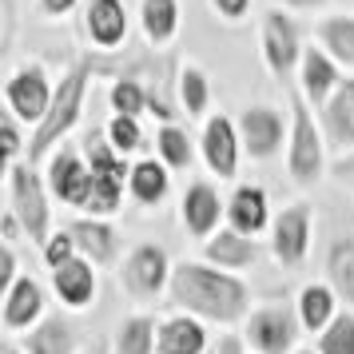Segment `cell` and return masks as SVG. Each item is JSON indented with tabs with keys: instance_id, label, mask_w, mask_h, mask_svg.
<instances>
[{
	"instance_id": "6da1fadb",
	"label": "cell",
	"mask_w": 354,
	"mask_h": 354,
	"mask_svg": "<svg viewBox=\"0 0 354 354\" xmlns=\"http://www.w3.org/2000/svg\"><path fill=\"white\" fill-rule=\"evenodd\" d=\"M171 303L183 315L207 322H239L251 315V290L243 279H235L231 271H219L211 263H179L171 267Z\"/></svg>"
},
{
	"instance_id": "7a4b0ae2",
	"label": "cell",
	"mask_w": 354,
	"mask_h": 354,
	"mask_svg": "<svg viewBox=\"0 0 354 354\" xmlns=\"http://www.w3.org/2000/svg\"><path fill=\"white\" fill-rule=\"evenodd\" d=\"M84 96H88V68L76 64L68 76H60V84H56V96H52V104H48V112H44V120L36 124L32 144H28V163L44 160L52 147H56L68 131L76 128V120H80V112H84Z\"/></svg>"
},
{
	"instance_id": "3957f363",
	"label": "cell",
	"mask_w": 354,
	"mask_h": 354,
	"mask_svg": "<svg viewBox=\"0 0 354 354\" xmlns=\"http://www.w3.org/2000/svg\"><path fill=\"white\" fill-rule=\"evenodd\" d=\"M287 171L299 187H315L326 171V131H322V124H315V112L306 108V96H290Z\"/></svg>"
},
{
	"instance_id": "277c9868",
	"label": "cell",
	"mask_w": 354,
	"mask_h": 354,
	"mask_svg": "<svg viewBox=\"0 0 354 354\" xmlns=\"http://www.w3.org/2000/svg\"><path fill=\"white\" fill-rule=\"evenodd\" d=\"M48 179L36 176L32 163L12 167V219L32 243H48Z\"/></svg>"
},
{
	"instance_id": "5b68a950",
	"label": "cell",
	"mask_w": 354,
	"mask_h": 354,
	"mask_svg": "<svg viewBox=\"0 0 354 354\" xmlns=\"http://www.w3.org/2000/svg\"><path fill=\"white\" fill-rule=\"evenodd\" d=\"M120 283L136 303H156L160 290H167L171 283V263H167V251L156 247V243H136L124 259V271H120Z\"/></svg>"
},
{
	"instance_id": "8992f818",
	"label": "cell",
	"mask_w": 354,
	"mask_h": 354,
	"mask_svg": "<svg viewBox=\"0 0 354 354\" xmlns=\"http://www.w3.org/2000/svg\"><path fill=\"white\" fill-rule=\"evenodd\" d=\"M271 251L287 271H299L306 263V251H310V203H290V207L279 211V219L271 227Z\"/></svg>"
},
{
	"instance_id": "52a82bcc",
	"label": "cell",
	"mask_w": 354,
	"mask_h": 354,
	"mask_svg": "<svg viewBox=\"0 0 354 354\" xmlns=\"http://www.w3.org/2000/svg\"><path fill=\"white\" fill-rule=\"evenodd\" d=\"M52 96H56V88L48 84L40 64H24L8 80V88H4V100H8V108H12V115H17L20 124H40L44 112H48Z\"/></svg>"
},
{
	"instance_id": "ba28073f",
	"label": "cell",
	"mask_w": 354,
	"mask_h": 354,
	"mask_svg": "<svg viewBox=\"0 0 354 354\" xmlns=\"http://www.w3.org/2000/svg\"><path fill=\"white\" fill-rule=\"evenodd\" d=\"M235 128H239L243 151H247L251 160H271V156H279L283 136H290V131L283 128V115L274 112V108H263V104L243 108Z\"/></svg>"
},
{
	"instance_id": "9c48e42d",
	"label": "cell",
	"mask_w": 354,
	"mask_h": 354,
	"mask_svg": "<svg viewBox=\"0 0 354 354\" xmlns=\"http://www.w3.org/2000/svg\"><path fill=\"white\" fill-rule=\"evenodd\" d=\"M295 322L299 315H290L283 303L259 306L247 315V342L259 354H287L295 346Z\"/></svg>"
},
{
	"instance_id": "30bf717a",
	"label": "cell",
	"mask_w": 354,
	"mask_h": 354,
	"mask_svg": "<svg viewBox=\"0 0 354 354\" xmlns=\"http://www.w3.org/2000/svg\"><path fill=\"white\" fill-rule=\"evenodd\" d=\"M239 147H243L239 128H235L227 115H207L199 151H203V163L211 167V176L235 179V171H239Z\"/></svg>"
},
{
	"instance_id": "8fae6325",
	"label": "cell",
	"mask_w": 354,
	"mask_h": 354,
	"mask_svg": "<svg viewBox=\"0 0 354 354\" xmlns=\"http://www.w3.org/2000/svg\"><path fill=\"white\" fill-rule=\"evenodd\" d=\"M223 199H219V192H215V183H207V179H199V183H192L187 192H183V199H179V215H183V227H187V235L199 243H207L215 231H219V215H223Z\"/></svg>"
},
{
	"instance_id": "7c38bea8",
	"label": "cell",
	"mask_w": 354,
	"mask_h": 354,
	"mask_svg": "<svg viewBox=\"0 0 354 354\" xmlns=\"http://www.w3.org/2000/svg\"><path fill=\"white\" fill-rule=\"evenodd\" d=\"M263 56H267V68L274 76H287L290 68L303 60V48H299V28L287 12H267L263 17Z\"/></svg>"
},
{
	"instance_id": "4fadbf2b",
	"label": "cell",
	"mask_w": 354,
	"mask_h": 354,
	"mask_svg": "<svg viewBox=\"0 0 354 354\" xmlns=\"http://www.w3.org/2000/svg\"><path fill=\"white\" fill-rule=\"evenodd\" d=\"M52 290H56V299H60L68 310L92 306L96 303V290H100L96 267H92L84 255H72L68 263H60V267L52 271Z\"/></svg>"
},
{
	"instance_id": "5bb4252c",
	"label": "cell",
	"mask_w": 354,
	"mask_h": 354,
	"mask_svg": "<svg viewBox=\"0 0 354 354\" xmlns=\"http://www.w3.org/2000/svg\"><path fill=\"white\" fill-rule=\"evenodd\" d=\"M48 192L64 207H84L92 192V167L76 151H56V160L48 163Z\"/></svg>"
},
{
	"instance_id": "9a60e30c",
	"label": "cell",
	"mask_w": 354,
	"mask_h": 354,
	"mask_svg": "<svg viewBox=\"0 0 354 354\" xmlns=\"http://www.w3.org/2000/svg\"><path fill=\"white\" fill-rule=\"evenodd\" d=\"M203 259H207L211 267L235 274V271L255 267L259 243H255V235H243V231H235V227H223V231H215V235L203 243Z\"/></svg>"
},
{
	"instance_id": "2e32d148",
	"label": "cell",
	"mask_w": 354,
	"mask_h": 354,
	"mask_svg": "<svg viewBox=\"0 0 354 354\" xmlns=\"http://www.w3.org/2000/svg\"><path fill=\"white\" fill-rule=\"evenodd\" d=\"M342 84V72H338V60L326 48H306L303 60H299V92L306 96V104H326L330 92Z\"/></svg>"
},
{
	"instance_id": "e0dca14e",
	"label": "cell",
	"mask_w": 354,
	"mask_h": 354,
	"mask_svg": "<svg viewBox=\"0 0 354 354\" xmlns=\"http://www.w3.org/2000/svg\"><path fill=\"white\" fill-rule=\"evenodd\" d=\"M322 131H326L330 147L354 151V76L338 84L330 100L322 104Z\"/></svg>"
},
{
	"instance_id": "ac0fdd59",
	"label": "cell",
	"mask_w": 354,
	"mask_h": 354,
	"mask_svg": "<svg viewBox=\"0 0 354 354\" xmlns=\"http://www.w3.org/2000/svg\"><path fill=\"white\" fill-rule=\"evenodd\" d=\"M84 24H88L92 44L104 52L120 48L128 40V8H124V0H88Z\"/></svg>"
},
{
	"instance_id": "d6986e66",
	"label": "cell",
	"mask_w": 354,
	"mask_h": 354,
	"mask_svg": "<svg viewBox=\"0 0 354 354\" xmlns=\"http://www.w3.org/2000/svg\"><path fill=\"white\" fill-rule=\"evenodd\" d=\"M267 223H271L267 192L255 183H239L227 199V227H235L243 235H259V231H267Z\"/></svg>"
},
{
	"instance_id": "ffe728a7",
	"label": "cell",
	"mask_w": 354,
	"mask_h": 354,
	"mask_svg": "<svg viewBox=\"0 0 354 354\" xmlns=\"http://www.w3.org/2000/svg\"><path fill=\"white\" fill-rule=\"evenodd\" d=\"M40 319H44V290H40V283L32 274H20L12 283V290H8L4 306H0V322L8 330H28Z\"/></svg>"
},
{
	"instance_id": "44dd1931",
	"label": "cell",
	"mask_w": 354,
	"mask_h": 354,
	"mask_svg": "<svg viewBox=\"0 0 354 354\" xmlns=\"http://www.w3.org/2000/svg\"><path fill=\"white\" fill-rule=\"evenodd\" d=\"M156 354H207V326L195 315H171L160 319L156 330Z\"/></svg>"
},
{
	"instance_id": "7402d4cb",
	"label": "cell",
	"mask_w": 354,
	"mask_h": 354,
	"mask_svg": "<svg viewBox=\"0 0 354 354\" xmlns=\"http://www.w3.org/2000/svg\"><path fill=\"white\" fill-rule=\"evenodd\" d=\"M68 231H72V243H76V255L92 259V263H115V255H120V231L108 219L88 215V219L68 223Z\"/></svg>"
},
{
	"instance_id": "603a6c76",
	"label": "cell",
	"mask_w": 354,
	"mask_h": 354,
	"mask_svg": "<svg viewBox=\"0 0 354 354\" xmlns=\"http://www.w3.org/2000/svg\"><path fill=\"white\" fill-rule=\"evenodd\" d=\"M28 354H76V330L64 315H44L32 330H24Z\"/></svg>"
},
{
	"instance_id": "cb8c5ba5",
	"label": "cell",
	"mask_w": 354,
	"mask_h": 354,
	"mask_svg": "<svg viewBox=\"0 0 354 354\" xmlns=\"http://www.w3.org/2000/svg\"><path fill=\"white\" fill-rule=\"evenodd\" d=\"M171 187V167L167 163H156V160H140L131 163V176H128V192L136 195V203H144V207H156L163 195Z\"/></svg>"
},
{
	"instance_id": "d4e9b609",
	"label": "cell",
	"mask_w": 354,
	"mask_h": 354,
	"mask_svg": "<svg viewBox=\"0 0 354 354\" xmlns=\"http://www.w3.org/2000/svg\"><path fill=\"white\" fill-rule=\"evenodd\" d=\"M335 315H338L335 287H326V283H306V287L299 290V322H303L310 335H322Z\"/></svg>"
},
{
	"instance_id": "484cf974",
	"label": "cell",
	"mask_w": 354,
	"mask_h": 354,
	"mask_svg": "<svg viewBox=\"0 0 354 354\" xmlns=\"http://www.w3.org/2000/svg\"><path fill=\"white\" fill-rule=\"evenodd\" d=\"M326 279L335 295H342L354 306V235H338L326 251Z\"/></svg>"
},
{
	"instance_id": "4316f807",
	"label": "cell",
	"mask_w": 354,
	"mask_h": 354,
	"mask_svg": "<svg viewBox=\"0 0 354 354\" xmlns=\"http://www.w3.org/2000/svg\"><path fill=\"white\" fill-rule=\"evenodd\" d=\"M140 24H144V36L151 44H167L179 28V0H144Z\"/></svg>"
},
{
	"instance_id": "83f0119b",
	"label": "cell",
	"mask_w": 354,
	"mask_h": 354,
	"mask_svg": "<svg viewBox=\"0 0 354 354\" xmlns=\"http://www.w3.org/2000/svg\"><path fill=\"white\" fill-rule=\"evenodd\" d=\"M156 319L151 315H131V319L120 322V330L112 338L115 354H151L156 351Z\"/></svg>"
},
{
	"instance_id": "f1b7e54d",
	"label": "cell",
	"mask_w": 354,
	"mask_h": 354,
	"mask_svg": "<svg viewBox=\"0 0 354 354\" xmlns=\"http://www.w3.org/2000/svg\"><path fill=\"white\" fill-rule=\"evenodd\" d=\"M84 151H88V167H92V176H115V179H128L131 167L124 163V156L112 147L108 140V131H88V140H84Z\"/></svg>"
},
{
	"instance_id": "f546056e",
	"label": "cell",
	"mask_w": 354,
	"mask_h": 354,
	"mask_svg": "<svg viewBox=\"0 0 354 354\" xmlns=\"http://www.w3.org/2000/svg\"><path fill=\"white\" fill-rule=\"evenodd\" d=\"M319 44L338 64H354V17H326L319 24Z\"/></svg>"
},
{
	"instance_id": "4dcf8cb0",
	"label": "cell",
	"mask_w": 354,
	"mask_h": 354,
	"mask_svg": "<svg viewBox=\"0 0 354 354\" xmlns=\"http://www.w3.org/2000/svg\"><path fill=\"white\" fill-rule=\"evenodd\" d=\"M156 151H160V160L167 163V167H192L195 160V147H192V136L183 128H176V124H163L160 131H156Z\"/></svg>"
},
{
	"instance_id": "1f68e13d",
	"label": "cell",
	"mask_w": 354,
	"mask_h": 354,
	"mask_svg": "<svg viewBox=\"0 0 354 354\" xmlns=\"http://www.w3.org/2000/svg\"><path fill=\"white\" fill-rule=\"evenodd\" d=\"M120 203H124V179L92 176V192H88L84 211H88V215H96V219H108V215L120 211Z\"/></svg>"
},
{
	"instance_id": "d6a6232c",
	"label": "cell",
	"mask_w": 354,
	"mask_h": 354,
	"mask_svg": "<svg viewBox=\"0 0 354 354\" xmlns=\"http://www.w3.org/2000/svg\"><path fill=\"white\" fill-rule=\"evenodd\" d=\"M179 100H183V112L187 115H203L207 112L211 88H207V76H203L195 64H187L183 72H179Z\"/></svg>"
},
{
	"instance_id": "836d02e7",
	"label": "cell",
	"mask_w": 354,
	"mask_h": 354,
	"mask_svg": "<svg viewBox=\"0 0 354 354\" xmlns=\"http://www.w3.org/2000/svg\"><path fill=\"white\" fill-rule=\"evenodd\" d=\"M319 354H354V315L342 310L319 335Z\"/></svg>"
},
{
	"instance_id": "e575fe53",
	"label": "cell",
	"mask_w": 354,
	"mask_h": 354,
	"mask_svg": "<svg viewBox=\"0 0 354 354\" xmlns=\"http://www.w3.org/2000/svg\"><path fill=\"white\" fill-rule=\"evenodd\" d=\"M108 140H112V147L120 151V156H131V151H140L144 147V128H140V120L136 115H112V124H108Z\"/></svg>"
},
{
	"instance_id": "d590c367",
	"label": "cell",
	"mask_w": 354,
	"mask_h": 354,
	"mask_svg": "<svg viewBox=\"0 0 354 354\" xmlns=\"http://www.w3.org/2000/svg\"><path fill=\"white\" fill-rule=\"evenodd\" d=\"M108 100H112V112H120V115H140L144 108H151V96L136 80H115Z\"/></svg>"
},
{
	"instance_id": "8d00e7d4",
	"label": "cell",
	"mask_w": 354,
	"mask_h": 354,
	"mask_svg": "<svg viewBox=\"0 0 354 354\" xmlns=\"http://www.w3.org/2000/svg\"><path fill=\"white\" fill-rule=\"evenodd\" d=\"M72 255H76L72 231H56V235H48V243H44V263H48V271H56V267L68 263Z\"/></svg>"
},
{
	"instance_id": "74e56055",
	"label": "cell",
	"mask_w": 354,
	"mask_h": 354,
	"mask_svg": "<svg viewBox=\"0 0 354 354\" xmlns=\"http://www.w3.org/2000/svg\"><path fill=\"white\" fill-rule=\"evenodd\" d=\"M17 255H12V247L8 243H0V306H4V299H8V290H12V283H17Z\"/></svg>"
},
{
	"instance_id": "f35d334b",
	"label": "cell",
	"mask_w": 354,
	"mask_h": 354,
	"mask_svg": "<svg viewBox=\"0 0 354 354\" xmlns=\"http://www.w3.org/2000/svg\"><path fill=\"white\" fill-rule=\"evenodd\" d=\"M20 147H24V140H20V128H17V124H4V128H0V160L8 163V160L20 151Z\"/></svg>"
},
{
	"instance_id": "ab89813d",
	"label": "cell",
	"mask_w": 354,
	"mask_h": 354,
	"mask_svg": "<svg viewBox=\"0 0 354 354\" xmlns=\"http://www.w3.org/2000/svg\"><path fill=\"white\" fill-rule=\"evenodd\" d=\"M211 4H215V12L223 20H243L251 12V0H211Z\"/></svg>"
},
{
	"instance_id": "60d3db41",
	"label": "cell",
	"mask_w": 354,
	"mask_h": 354,
	"mask_svg": "<svg viewBox=\"0 0 354 354\" xmlns=\"http://www.w3.org/2000/svg\"><path fill=\"white\" fill-rule=\"evenodd\" d=\"M76 4H80V0H40L44 17H68V12H72Z\"/></svg>"
},
{
	"instance_id": "b9f144b4",
	"label": "cell",
	"mask_w": 354,
	"mask_h": 354,
	"mask_svg": "<svg viewBox=\"0 0 354 354\" xmlns=\"http://www.w3.org/2000/svg\"><path fill=\"white\" fill-rule=\"evenodd\" d=\"M215 354H243V338L239 335H223L219 346H215Z\"/></svg>"
},
{
	"instance_id": "7bdbcfd3",
	"label": "cell",
	"mask_w": 354,
	"mask_h": 354,
	"mask_svg": "<svg viewBox=\"0 0 354 354\" xmlns=\"http://www.w3.org/2000/svg\"><path fill=\"white\" fill-rule=\"evenodd\" d=\"M335 176H342V179H354V151H351V156H342V163L335 167Z\"/></svg>"
},
{
	"instance_id": "ee69618b",
	"label": "cell",
	"mask_w": 354,
	"mask_h": 354,
	"mask_svg": "<svg viewBox=\"0 0 354 354\" xmlns=\"http://www.w3.org/2000/svg\"><path fill=\"white\" fill-rule=\"evenodd\" d=\"M4 124H20L17 115H12V108H8V104H0V128H4Z\"/></svg>"
},
{
	"instance_id": "f6af8a7d",
	"label": "cell",
	"mask_w": 354,
	"mask_h": 354,
	"mask_svg": "<svg viewBox=\"0 0 354 354\" xmlns=\"http://www.w3.org/2000/svg\"><path fill=\"white\" fill-rule=\"evenodd\" d=\"M290 8H322V4H326V0H287Z\"/></svg>"
},
{
	"instance_id": "bcb514c9",
	"label": "cell",
	"mask_w": 354,
	"mask_h": 354,
	"mask_svg": "<svg viewBox=\"0 0 354 354\" xmlns=\"http://www.w3.org/2000/svg\"><path fill=\"white\" fill-rule=\"evenodd\" d=\"M0 354H20V351H17V346H4V351H0Z\"/></svg>"
},
{
	"instance_id": "7dc6e473",
	"label": "cell",
	"mask_w": 354,
	"mask_h": 354,
	"mask_svg": "<svg viewBox=\"0 0 354 354\" xmlns=\"http://www.w3.org/2000/svg\"><path fill=\"white\" fill-rule=\"evenodd\" d=\"M295 354H319V351H295Z\"/></svg>"
},
{
	"instance_id": "c3c4849f",
	"label": "cell",
	"mask_w": 354,
	"mask_h": 354,
	"mask_svg": "<svg viewBox=\"0 0 354 354\" xmlns=\"http://www.w3.org/2000/svg\"><path fill=\"white\" fill-rule=\"evenodd\" d=\"M0 176H4V160H0Z\"/></svg>"
},
{
	"instance_id": "681fc988",
	"label": "cell",
	"mask_w": 354,
	"mask_h": 354,
	"mask_svg": "<svg viewBox=\"0 0 354 354\" xmlns=\"http://www.w3.org/2000/svg\"><path fill=\"white\" fill-rule=\"evenodd\" d=\"M211 354H215V351H211Z\"/></svg>"
}]
</instances>
